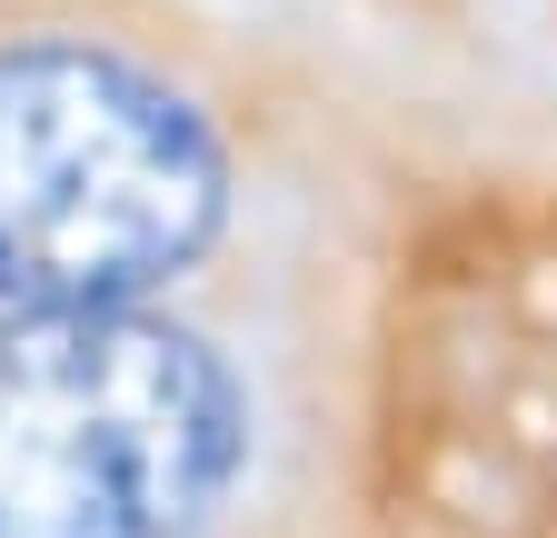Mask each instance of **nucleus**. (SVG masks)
Masks as SVG:
<instances>
[{
    "label": "nucleus",
    "instance_id": "nucleus-2",
    "mask_svg": "<svg viewBox=\"0 0 557 538\" xmlns=\"http://www.w3.org/2000/svg\"><path fill=\"white\" fill-rule=\"evenodd\" d=\"M369 269L0 309V538H338Z\"/></svg>",
    "mask_w": 557,
    "mask_h": 538
},
{
    "label": "nucleus",
    "instance_id": "nucleus-1",
    "mask_svg": "<svg viewBox=\"0 0 557 538\" xmlns=\"http://www.w3.org/2000/svg\"><path fill=\"white\" fill-rule=\"evenodd\" d=\"M418 180L269 0H0V309L379 269Z\"/></svg>",
    "mask_w": 557,
    "mask_h": 538
},
{
    "label": "nucleus",
    "instance_id": "nucleus-4",
    "mask_svg": "<svg viewBox=\"0 0 557 538\" xmlns=\"http://www.w3.org/2000/svg\"><path fill=\"white\" fill-rule=\"evenodd\" d=\"M299 21L418 170L557 180V0H269Z\"/></svg>",
    "mask_w": 557,
    "mask_h": 538
},
{
    "label": "nucleus",
    "instance_id": "nucleus-3",
    "mask_svg": "<svg viewBox=\"0 0 557 538\" xmlns=\"http://www.w3.org/2000/svg\"><path fill=\"white\" fill-rule=\"evenodd\" d=\"M338 538H557V180L408 189L359 299Z\"/></svg>",
    "mask_w": 557,
    "mask_h": 538
}]
</instances>
